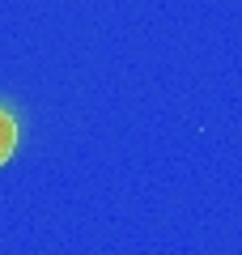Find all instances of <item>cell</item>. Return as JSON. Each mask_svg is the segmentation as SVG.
<instances>
[{
    "instance_id": "obj_1",
    "label": "cell",
    "mask_w": 242,
    "mask_h": 255,
    "mask_svg": "<svg viewBox=\"0 0 242 255\" xmlns=\"http://www.w3.org/2000/svg\"><path fill=\"white\" fill-rule=\"evenodd\" d=\"M13 149H17V124H13L9 111L0 107V166L13 157Z\"/></svg>"
}]
</instances>
